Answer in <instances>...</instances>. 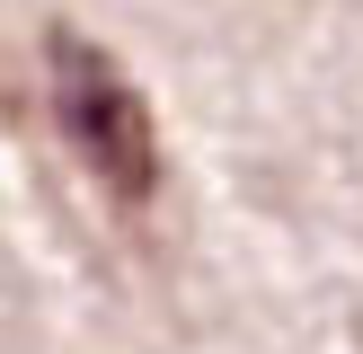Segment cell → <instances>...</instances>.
<instances>
[{
  "instance_id": "cell-1",
  "label": "cell",
  "mask_w": 363,
  "mask_h": 354,
  "mask_svg": "<svg viewBox=\"0 0 363 354\" xmlns=\"http://www.w3.org/2000/svg\"><path fill=\"white\" fill-rule=\"evenodd\" d=\"M45 80H53V124H62V142L89 159V177H98L124 212H142L160 195V133H151L142 88L124 80V62L98 53L80 27H53L45 35Z\"/></svg>"
},
{
  "instance_id": "cell-2",
  "label": "cell",
  "mask_w": 363,
  "mask_h": 354,
  "mask_svg": "<svg viewBox=\"0 0 363 354\" xmlns=\"http://www.w3.org/2000/svg\"><path fill=\"white\" fill-rule=\"evenodd\" d=\"M9 106H18V98H9V80H0V115H9Z\"/></svg>"
}]
</instances>
